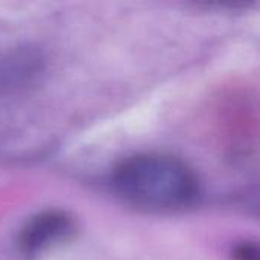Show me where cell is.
<instances>
[{
	"label": "cell",
	"instance_id": "1",
	"mask_svg": "<svg viewBox=\"0 0 260 260\" xmlns=\"http://www.w3.org/2000/svg\"><path fill=\"white\" fill-rule=\"evenodd\" d=\"M113 186L128 203L152 210L184 207L198 193L195 172L183 160L160 152L125 158L113 172Z\"/></svg>",
	"mask_w": 260,
	"mask_h": 260
},
{
	"label": "cell",
	"instance_id": "2",
	"mask_svg": "<svg viewBox=\"0 0 260 260\" xmlns=\"http://www.w3.org/2000/svg\"><path fill=\"white\" fill-rule=\"evenodd\" d=\"M73 233L72 219L61 212H44L32 218L21 233V247L27 253L47 250Z\"/></svg>",
	"mask_w": 260,
	"mask_h": 260
}]
</instances>
